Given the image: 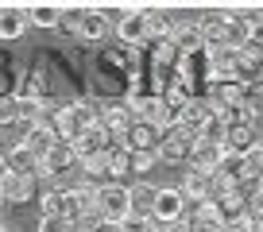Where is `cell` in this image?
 Returning a JSON list of instances; mask_svg holds the SVG:
<instances>
[{
  "label": "cell",
  "instance_id": "obj_1",
  "mask_svg": "<svg viewBox=\"0 0 263 232\" xmlns=\"http://www.w3.org/2000/svg\"><path fill=\"white\" fill-rule=\"evenodd\" d=\"M101 124V112L89 105V101H74V105H66L62 112H58V140L66 143H78L89 128Z\"/></svg>",
  "mask_w": 263,
  "mask_h": 232
},
{
  "label": "cell",
  "instance_id": "obj_22",
  "mask_svg": "<svg viewBox=\"0 0 263 232\" xmlns=\"http://www.w3.org/2000/svg\"><path fill=\"white\" fill-rule=\"evenodd\" d=\"M252 39V20L248 16H229V47H244V43Z\"/></svg>",
  "mask_w": 263,
  "mask_h": 232
},
{
  "label": "cell",
  "instance_id": "obj_8",
  "mask_svg": "<svg viewBox=\"0 0 263 232\" xmlns=\"http://www.w3.org/2000/svg\"><path fill=\"white\" fill-rule=\"evenodd\" d=\"M54 143H58V128L43 124V120H39V124H31V128H27V132H24V147L31 151L35 159H47Z\"/></svg>",
  "mask_w": 263,
  "mask_h": 232
},
{
  "label": "cell",
  "instance_id": "obj_9",
  "mask_svg": "<svg viewBox=\"0 0 263 232\" xmlns=\"http://www.w3.org/2000/svg\"><path fill=\"white\" fill-rule=\"evenodd\" d=\"M74 163H82L78 151H74V143L58 140L54 147H50V155L43 159V174H70V170H74Z\"/></svg>",
  "mask_w": 263,
  "mask_h": 232
},
{
  "label": "cell",
  "instance_id": "obj_25",
  "mask_svg": "<svg viewBox=\"0 0 263 232\" xmlns=\"http://www.w3.org/2000/svg\"><path fill=\"white\" fill-rule=\"evenodd\" d=\"M155 159L159 151H128V174H147Z\"/></svg>",
  "mask_w": 263,
  "mask_h": 232
},
{
  "label": "cell",
  "instance_id": "obj_10",
  "mask_svg": "<svg viewBox=\"0 0 263 232\" xmlns=\"http://www.w3.org/2000/svg\"><path fill=\"white\" fill-rule=\"evenodd\" d=\"M213 120V105H209V97H194L186 108H182V116H178V124L186 128V132H201V128Z\"/></svg>",
  "mask_w": 263,
  "mask_h": 232
},
{
  "label": "cell",
  "instance_id": "obj_6",
  "mask_svg": "<svg viewBox=\"0 0 263 232\" xmlns=\"http://www.w3.org/2000/svg\"><path fill=\"white\" fill-rule=\"evenodd\" d=\"M116 35H120L128 47H140V43L151 39V27H147V12H128V16L116 20Z\"/></svg>",
  "mask_w": 263,
  "mask_h": 232
},
{
  "label": "cell",
  "instance_id": "obj_19",
  "mask_svg": "<svg viewBox=\"0 0 263 232\" xmlns=\"http://www.w3.org/2000/svg\"><path fill=\"white\" fill-rule=\"evenodd\" d=\"M209 182H213V174H197V170H190V174H186V182H182V194H186V201L205 205V201H209Z\"/></svg>",
  "mask_w": 263,
  "mask_h": 232
},
{
  "label": "cell",
  "instance_id": "obj_21",
  "mask_svg": "<svg viewBox=\"0 0 263 232\" xmlns=\"http://www.w3.org/2000/svg\"><path fill=\"white\" fill-rule=\"evenodd\" d=\"M0 194H4V201H27L31 198V178L27 174H8L4 186H0Z\"/></svg>",
  "mask_w": 263,
  "mask_h": 232
},
{
  "label": "cell",
  "instance_id": "obj_37",
  "mask_svg": "<svg viewBox=\"0 0 263 232\" xmlns=\"http://www.w3.org/2000/svg\"><path fill=\"white\" fill-rule=\"evenodd\" d=\"M0 205H8V201H4V194H0Z\"/></svg>",
  "mask_w": 263,
  "mask_h": 232
},
{
  "label": "cell",
  "instance_id": "obj_18",
  "mask_svg": "<svg viewBox=\"0 0 263 232\" xmlns=\"http://www.w3.org/2000/svg\"><path fill=\"white\" fill-rule=\"evenodd\" d=\"M128 198H132V213H136V217H151V213H155L159 190H155V186H147V182H136L128 190Z\"/></svg>",
  "mask_w": 263,
  "mask_h": 232
},
{
  "label": "cell",
  "instance_id": "obj_3",
  "mask_svg": "<svg viewBox=\"0 0 263 232\" xmlns=\"http://www.w3.org/2000/svg\"><path fill=\"white\" fill-rule=\"evenodd\" d=\"M194 147H197V136L194 132H186V128H166L163 132V143H159V159L163 163H182V159H190L194 155Z\"/></svg>",
  "mask_w": 263,
  "mask_h": 232
},
{
  "label": "cell",
  "instance_id": "obj_24",
  "mask_svg": "<svg viewBox=\"0 0 263 232\" xmlns=\"http://www.w3.org/2000/svg\"><path fill=\"white\" fill-rule=\"evenodd\" d=\"M27 12H31L35 27H58V24H62V12L50 8V4H35V8H27Z\"/></svg>",
  "mask_w": 263,
  "mask_h": 232
},
{
  "label": "cell",
  "instance_id": "obj_5",
  "mask_svg": "<svg viewBox=\"0 0 263 232\" xmlns=\"http://www.w3.org/2000/svg\"><path fill=\"white\" fill-rule=\"evenodd\" d=\"M186 194L182 190H174V186H166V190H159V198H155V221L159 224H171V221H182V213H186Z\"/></svg>",
  "mask_w": 263,
  "mask_h": 232
},
{
  "label": "cell",
  "instance_id": "obj_26",
  "mask_svg": "<svg viewBox=\"0 0 263 232\" xmlns=\"http://www.w3.org/2000/svg\"><path fill=\"white\" fill-rule=\"evenodd\" d=\"M147 27H151V39H171L178 24H171L163 12H147Z\"/></svg>",
  "mask_w": 263,
  "mask_h": 232
},
{
  "label": "cell",
  "instance_id": "obj_20",
  "mask_svg": "<svg viewBox=\"0 0 263 232\" xmlns=\"http://www.w3.org/2000/svg\"><path fill=\"white\" fill-rule=\"evenodd\" d=\"M217 174H221L224 182L244 186V178H248V155H229V151H224V159H221V166H217Z\"/></svg>",
  "mask_w": 263,
  "mask_h": 232
},
{
  "label": "cell",
  "instance_id": "obj_30",
  "mask_svg": "<svg viewBox=\"0 0 263 232\" xmlns=\"http://www.w3.org/2000/svg\"><path fill=\"white\" fill-rule=\"evenodd\" d=\"M244 213L252 217V224H255V228L263 224V194H259V190H255V194H248V198H244Z\"/></svg>",
  "mask_w": 263,
  "mask_h": 232
},
{
  "label": "cell",
  "instance_id": "obj_17",
  "mask_svg": "<svg viewBox=\"0 0 263 232\" xmlns=\"http://www.w3.org/2000/svg\"><path fill=\"white\" fill-rule=\"evenodd\" d=\"M8 170H12V174H27V178H35V174H43V159H35L24 143H16V147H12V155H8Z\"/></svg>",
  "mask_w": 263,
  "mask_h": 232
},
{
  "label": "cell",
  "instance_id": "obj_29",
  "mask_svg": "<svg viewBox=\"0 0 263 232\" xmlns=\"http://www.w3.org/2000/svg\"><path fill=\"white\" fill-rule=\"evenodd\" d=\"M120 232H155V217H124L120 221Z\"/></svg>",
  "mask_w": 263,
  "mask_h": 232
},
{
  "label": "cell",
  "instance_id": "obj_36",
  "mask_svg": "<svg viewBox=\"0 0 263 232\" xmlns=\"http://www.w3.org/2000/svg\"><path fill=\"white\" fill-rule=\"evenodd\" d=\"M8 174H12V170H8V159L0 155V186H4V178H8Z\"/></svg>",
  "mask_w": 263,
  "mask_h": 232
},
{
  "label": "cell",
  "instance_id": "obj_2",
  "mask_svg": "<svg viewBox=\"0 0 263 232\" xmlns=\"http://www.w3.org/2000/svg\"><path fill=\"white\" fill-rule=\"evenodd\" d=\"M97 213L105 217V221H124V217H132L128 186H120V182H105V186H97Z\"/></svg>",
  "mask_w": 263,
  "mask_h": 232
},
{
  "label": "cell",
  "instance_id": "obj_11",
  "mask_svg": "<svg viewBox=\"0 0 263 232\" xmlns=\"http://www.w3.org/2000/svg\"><path fill=\"white\" fill-rule=\"evenodd\" d=\"M221 159H224V147H221V143H205V140H197L194 155H190V166H194L197 174H217Z\"/></svg>",
  "mask_w": 263,
  "mask_h": 232
},
{
  "label": "cell",
  "instance_id": "obj_32",
  "mask_svg": "<svg viewBox=\"0 0 263 232\" xmlns=\"http://www.w3.org/2000/svg\"><path fill=\"white\" fill-rule=\"evenodd\" d=\"M39 232H70V221H66V217H43Z\"/></svg>",
  "mask_w": 263,
  "mask_h": 232
},
{
  "label": "cell",
  "instance_id": "obj_15",
  "mask_svg": "<svg viewBox=\"0 0 263 232\" xmlns=\"http://www.w3.org/2000/svg\"><path fill=\"white\" fill-rule=\"evenodd\" d=\"M31 24L27 8H0V39H20Z\"/></svg>",
  "mask_w": 263,
  "mask_h": 232
},
{
  "label": "cell",
  "instance_id": "obj_34",
  "mask_svg": "<svg viewBox=\"0 0 263 232\" xmlns=\"http://www.w3.org/2000/svg\"><path fill=\"white\" fill-rule=\"evenodd\" d=\"M224 232H255V224H252V217H236V221H224Z\"/></svg>",
  "mask_w": 263,
  "mask_h": 232
},
{
  "label": "cell",
  "instance_id": "obj_4",
  "mask_svg": "<svg viewBox=\"0 0 263 232\" xmlns=\"http://www.w3.org/2000/svg\"><path fill=\"white\" fill-rule=\"evenodd\" d=\"M163 143V128L147 124V120H132V128L124 132V147L128 151H159Z\"/></svg>",
  "mask_w": 263,
  "mask_h": 232
},
{
  "label": "cell",
  "instance_id": "obj_33",
  "mask_svg": "<svg viewBox=\"0 0 263 232\" xmlns=\"http://www.w3.org/2000/svg\"><path fill=\"white\" fill-rule=\"evenodd\" d=\"M82 24H85V12H62V24H58V27H66V31H78V35H82Z\"/></svg>",
  "mask_w": 263,
  "mask_h": 232
},
{
  "label": "cell",
  "instance_id": "obj_12",
  "mask_svg": "<svg viewBox=\"0 0 263 232\" xmlns=\"http://www.w3.org/2000/svg\"><path fill=\"white\" fill-rule=\"evenodd\" d=\"M178 78L182 82H201V78H213V70H209V50H197V54H182L178 58Z\"/></svg>",
  "mask_w": 263,
  "mask_h": 232
},
{
  "label": "cell",
  "instance_id": "obj_35",
  "mask_svg": "<svg viewBox=\"0 0 263 232\" xmlns=\"http://www.w3.org/2000/svg\"><path fill=\"white\" fill-rule=\"evenodd\" d=\"M89 232H120V221H105V217H101V221L93 224Z\"/></svg>",
  "mask_w": 263,
  "mask_h": 232
},
{
  "label": "cell",
  "instance_id": "obj_16",
  "mask_svg": "<svg viewBox=\"0 0 263 232\" xmlns=\"http://www.w3.org/2000/svg\"><path fill=\"white\" fill-rule=\"evenodd\" d=\"M159 97H163V105L171 108V112H178V116H182V108L194 101V89H190V82L174 78V82H166V85H163V93H159Z\"/></svg>",
  "mask_w": 263,
  "mask_h": 232
},
{
  "label": "cell",
  "instance_id": "obj_13",
  "mask_svg": "<svg viewBox=\"0 0 263 232\" xmlns=\"http://www.w3.org/2000/svg\"><path fill=\"white\" fill-rule=\"evenodd\" d=\"M171 43H174V50H178V58H182V54H197V50H205L201 24H178V27H174V35H171Z\"/></svg>",
  "mask_w": 263,
  "mask_h": 232
},
{
  "label": "cell",
  "instance_id": "obj_7",
  "mask_svg": "<svg viewBox=\"0 0 263 232\" xmlns=\"http://www.w3.org/2000/svg\"><path fill=\"white\" fill-rule=\"evenodd\" d=\"M255 147H259L255 124H229L224 128V151H229V155H252Z\"/></svg>",
  "mask_w": 263,
  "mask_h": 232
},
{
  "label": "cell",
  "instance_id": "obj_27",
  "mask_svg": "<svg viewBox=\"0 0 263 232\" xmlns=\"http://www.w3.org/2000/svg\"><path fill=\"white\" fill-rule=\"evenodd\" d=\"M224 128H229V124H224L221 116L213 112V120H209V124L197 132V140H205V143H221V147H224Z\"/></svg>",
  "mask_w": 263,
  "mask_h": 232
},
{
  "label": "cell",
  "instance_id": "obj_23",
  "mask_svg": "<svg viewBox=\"0 0 263 232\" xmlns=\"http://www.w3.org/2000/svg\"><path fill=\"white\" fill-rule=\"evenodd\" d=\"M108 35V20H105V12H85V24H82V39H105Z\"/></svg>",
  "mask_w": 263,
  "mask_h": 232
},
{
  "label": "cell",
  "instance_id": "obj_14",
  "mask_svg": "<svg viewBox=\"0 0 263 232\" xmlns=\"http://www.w3.org/2000/svg\"><path fill=\"white\" fill-rule=\"evenodd\" d=\"M190 232H224V217H221V209H217L213 201L197 205V209H194V217H190Z\"/></svg>",
  "mask_w": 263,
  "mask_h": 232
},
{
  "label": "cell",
  "instance_id": "obj_31",
  "mask_svg": "<svg viewBox=\"0 0 263 232\" xmlns=\"http://www.w3.org/2000/svg\"><path fill=\"white\" fill-rule=\"evenodd\" d=\"M85 163V174H112L108 170V151L105 155H93V159H82Z\"/></svg>",
  "mask_w": 263,
  "mask_h": 232
},
{
  "label": "cell",
  "instance_id": "obj_28",
  "mask_svg": "<svg viewBox=\"0 0 263 232\" xmlns=\"http://www.w3.org/2000/svg\"><path fill=\"white\" fill-rule=\"evenodd\" d=\"M62 209H66V190L43 194V217H62Z\"/></svg>",
  "mask_w": 263,
  "mask_h": 232
}]
</instances>
